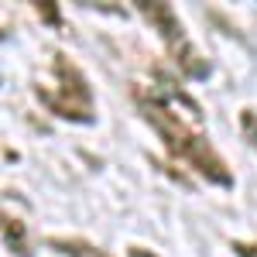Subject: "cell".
<instances>
[{
    "mask_svg": "<svg viewBox=\"0 0 257 257\" xmlns=\"http://www.w3.org/2000/svg\"><path fill=\"white\" fill-rule=\"evenodd\" d=\"M35 11H38L41 18L52 24V28H62V14L55 11V7H52V4H48V0H38V4H35Z\"/></svg>",
    "mask_w": 257,
    "mask_h": 257,
    "instance_id": "8992f818",
    "label": "cell"
},
{
    "mask_svg": "<svg viewBox=\"0 0 257 257\" xmlns=\"http://www.w3.org/2000/svg\"><path fill=\"white\" fill-rule=\"evenodd\" d=\"M0 230H4V237H7L11 250H14L18 257H28V254H31V247H28V240H24V223L4 216V219H0Z\"/></svg>",
    "mask_w": 257,
    "mask_h": 257,
    "instance_id": "277c9868",
    "label": "cell"
},
{
    "mask_svg": "<svg viewBox=\"0 0 257 257\" xmlns=\"http://www.w3.org/2000/svg\"><path fill=\"white\" fill-rule=\"evenodd\" d=\"M230 247H233V254H237V257H257V243H247V240H233Z\"/></svg>",
    "mask_w": 257,
    "mask_h": 257,
    "instance_id": "52a82bcc",
    "label": "cell"
},
{
    "mask_svg": "<svg viewBox=\"0 0 257 257\" xmlns=\"http://www.w3.org/2000/svg\"><path fill=\"white\" fill-rule=\"evenodd\" d=\"M138 11H141V18L148 21V24H155V28H158V38L165 41L168 55L175 59V65L189 76V79H206V76H209V62L196 52V45L189 41V35H185V28H182L178 14L168 7V4H158V0H141Z\"/></svg>",
    "mask_w": 257,
    "mask_h": 257,
    "instance_id": "3957f363",
    "label": "cell"
},
{
    "mask_svg": "<svg viewBox=\"0 0 257 257\" xmlns=\"http://www.w3.org/2000/svg\"><path fill=\"white\" fill-rule=\"evenodd\" d=\"M240 131H243V138L250 141V148L257 151V110H240Z\"/></svg>",
    "mask_w": 257,
    "mask_h": 257,
    "instance_id": "5b68a950",
    "label": "cell"
},
{
    "mask_svg": "<svg viewBox=\"0 0 257 257\" xmlns=\"http://www.w3.org/2000/svg\"><path fill=\"white\" fill-rule=\"evenodd\" d=\"M52 72H55V89L41 82L38 89V99L55 113V117H65L72 123H89L93 120V93H89V82L76 69V62L69 55H59L52 62Z\"/></svg>",
    "mask_w": 257,
    "mask_h": 257,
    "instance_id": "7a4b0ae2",
    "label": "cell"
},
{
    "mask_svg": "<svg viewBox=\"0 0 257 257\" xmlns=\"http://www.w3.org/2000/svg\"><path fill=\"white\" fill-rule=\"evenodd\" d=\"M131 257H151V254H144V250H134V254H131Z\"/></svg>",
    "mask_w": 257,
    "mask_h": 257,
    "instance_id": "ba28073f",
    "label": "cell"
},
{
    "mask_svg": "<svg viewBox=\"0 0 257 257\" xmlns=\"http://www.w3.org/2000/svg\"><path fill=\"white\" fill-rule=\"evenodd\" d=\"M0 35H4V28H0Z\"/></svg>",
    "mask_w": 257,
    "mask_h": 257,
    "instance_id": "9c48e42d",
    "label": "cell"
},
{
    "mask_svg": "<svg viewBox=\"0 0 257 257\" xmlns=\"http://www.w3.org/2000/svg\"><path fill=\"white\" fill-rule=\"evenodd\" d=\"M134 99L144 120L161 134L165 148L175 158H182L192 172H199L213 185H223V189L233 185L226 161L213 151V144L202 134V113L196 99H189L172 79H161L158 86H148V89H134Z\"/></svg>",
    "mask_w": 257,
    "mask_h": 257,
    "instance_id": "6da1fadb",
    "label": "cell"
}]
</instances>
